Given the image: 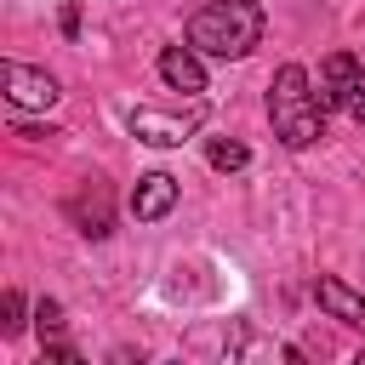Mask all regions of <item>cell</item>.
<instances>
[{"instance_id": "4fadbf2b", "label": "cell", "mask_w": 365, "mask_h": 365, "mask_svg": "<svg viewBox=\"0 0 365 365\" xmlns=\"http://www.w3.org/2000/svg\"><path fill=\"white\" fill-rule=\"evenodd\" d=\"M342 108H348V114L365 125V68H359V80H354V91H348V103H342Z\"/></svg>"}, {"instance_id": "7c38bea8", "label": "cell", "mask_w": 365, "mask_h": 365, "mask_svg": "<svg viewBox=\"0 0 365 365\" xmlns=\"http://www.w3.org/2000/svg\"><path fill=\"white\" fill-rule=\"evenodd\" d=\"M0 314H6V319H0V331H6V336H17V331H23V291H6V297H0Z\"/></svg>"}, {"instance_id": "277c9868", "label": "cell", "mask_w": 365, "mask_h": 365, "mask_svg": "<svg viewBox=\"0 0 365 365\" xmlns=\"http://www.w3.org/2000/svg\"><path fill=\"white\" fill-rule=\"evenodd\" d=\"M0 86H6V97H11V108H51L63 91H57V80L46 74V68H29V63H17V57H6L0 63Z\"/></svg>"}, {"instance_id": "3957f363", "label": "cell", "mask_w": 365, "mask_h": 365, "mask_svg": "<svg viewBox=\"0 0 365 365\" xmlns=\"http://www.w3.org/2000/svg\"><path fill=\"white\" fill-rule=\"evenodd\" d=\"M125 125H131V137H137V143H154V148H177V143H188V137L205 125V103L194 97L188 108H137Z\"/></svg>"}, {"instance_id": "52a82bcc", "label": "cell", "mask_w": 365, "mask_h": 365, "mask_svg": "<svg viewBox=\"0 0 365 365\" xmlns=\"http://www.w3.org/2000/svg\"><path fill=\"white\" fill-rule=\"evenodd\" d=\"M160 80H165L171 91L200 97V91H205V63H200V51H194V46H165V51H160Z\"/></svg>"}, {"instance_id": "30bf717a", "label": "cell", "mask_w": 365, "mask_h": 365, "mask_svg": "<svg viewBox=\"0 0 365 365\" xmlns=\"http://www.w3.org/2000/svg\"><path fill=\"white\" fill-rule=\"evenodd\" d=\"M205 160H211L217 171H245V165H251V148L234 143V137H211V143H205Z\"/></svg>"}, {"instance_id": "9c48e42d", "label": "cell", "mask_w": 365, "mask_h": 365, "mask_svg": "<svg viewBox=\"0 0 365 365\" xmlns=\"http://www.w3.org/2000/svg\"><path fill=\"white\" fill-rule=\"evenodd\" d=\"M68 211H74L80 234H91V240H103V234H108V188H103V182H91V194H80Z\"/></svg>"}, {"instance_id": "7a4b0ae2", "label": "cell", "mask_w": 365, "mask_h": 365, "mask_svg": "<svg viewBox=\"0 0 365 365\" xmlns=\"http://www.w3.org/2000/svg\"><path fill=\"white\" fill-rule=\"evenodd\" d=\"M268 120H274V137L285 148H308L314 137H325V108L314 103V80L302 63H285L268 86Z\"/></svg>"}, {"instance_id": "6da1fadb", "label": "cell", "mask_w": 365, "mask_h": 365, "mask_svg": "<svg viewBox=\"0 0 365 365\" xmlns=\"http://www.w3.org/2000/svg\"><path fill=\"white\" fill-rule=\"evenodd\" d=\"M262 29H268V17L257 0H211L188 17V46L200 57L234 63V57H251V46H262Z\"/></svg>"}, {"instance_id": "8fae6325", "label": "cell", "mask_w": 365, "mask_h": 365, "mask_svg": "<svg viewBox=\"0 0 365 365\" xmlns=\"http://www.w3.org/2000/svg\"><path fill=\"white\" fill-rule=\"evenodd\" d=\"M34 325H40V342H57V331H63V308L46 297V302L34 308Z\"/></svg>"}, {"instance_id": "ba28073f", "label": "cell", "mask_w": 365, "mask_h": 365, "mask_svg": "<svg viewBox=\"0 0 365 365\" xmlns=\"http://www.w3.org/2000/svg\"><path fill=\"white\" fill-rule=\"evenodd\" d=\"M314 297H319V308H325L331 319H342V325H359V331H365V291L342 285L336 274H319V279H314Z\"/></svg>"}, {"instance_id": "5b68a950", "label": "cell", "mask_w": 365, "mask_h": 365, "mask_svg": "<svg viewBox=\"0 0 365 365\" xmlns=\"http://www.w3.org/2000/svg\"><path fill=\"white\" fill-rule=\"evenodd\" d=\"M359 68H365V63H359L354 51H331V57H325V68H319V80H314V103H319L325 114H331V108H342V103H348V91H354V80H359Z\"/></svg>"}, {"instance_id": "5bb4252c", "label": "cell", "mask_w": 365, "mask_h": 365, "mask_svg": "<svg viewBox=\"0 0 365 365\" xmlns=\"http://www.w3.org/2000/svg\"><path fill=\"white\" fill-rule=\"evenodd\" d=\"M11 137H29V143H40V137H57V131H46V125H11Z\"/></svg>"}, {"instance_id": "8992f818", "label": "cell", "mask_w": 365, "mask_h": 365, "mask_svg": "<svg viewBox=\"0 0 365 365\" xmlns=\"http://www.w3.org/2000/svg\"><path fill=\"white\" fill-rule=\"evenodd\" d=\"M171 205H177V177H171V171L137 177V188H131V217H137V222H160Z\"/></svg>"}]
</instances>
